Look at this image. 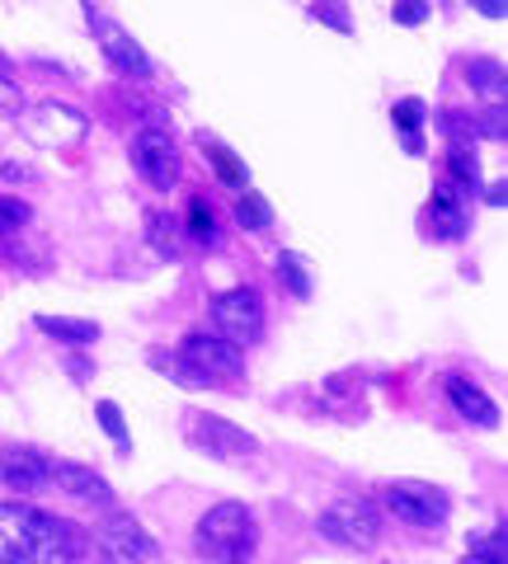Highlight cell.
Segmentation results:
<instances>
[{
	"instance_id": "d4e9b609",
	"label": "cell",
	"mask_w": 508,
	"mask_h": 564,
	"mask_svg": "<svg viewBox=\"0 0 508 564\" xmlns=\"http://www.w3.org/2000/svg\"><path fill=\"white\" fill-rule=\"evenodd\" d=\"M278 278L292 296H311V278H306V263L296 254H278Z\"/></svg>"
},
{
	"instance_id": "44dd1931",
	"label": "cell",
	"mask_w": 508,
	"mask_h": 564,
	"mask_svg": "<svg viewBox=\"0 0 508 564\" xmlns=\"http://www.w3.org/2000/svg\"><path fill=\"white\" fill-rule=\"evenodd\" d=\"M184 226H188V236H194L198 245H221V236H217V221H213V207H207L203 198L188 203V217H184Z\"/></svg>"
},
{
	"instance_id": "52a82bcc",
	"label": "cell",
	"mask_w": 508,
	"mask_h": 564,
	"mask_svg": "<svg viewBox=\"0 0 508 564\" xmlns=\"http://www.w3.org/2000/svg\"><path fill=\"white\" fill-rule=\"evenodd\" d=\"M132 165L142 170V180H147L151 188H161V193H170L174 184H180V174H184L180 147H174V137H170L165 128L137 132V141H132Z\"/></svg>"
},
{
	"instance_id": "8992f818",
	"label": "cell",
	"mask_w": 508,
	"mask_h": 564,
	"mask_svg": "<svg viewBox=\"0 0 508 564\" xmlns=\"http://www.w3.org/2000/svg\"><path fill=\"white\" fill-rule=\"evenodd\" d=\"M213 325H217L221 339L255 344L259 334H264V302H259V292H250V288L221 292L213 302Z\"/></svg>"
},
{
	"instance_id": "277c9868",
	"label": "cell",
	"mask_w": 508,
	"mask_h": 564,
	"mask_svg": "<svg viewBox=\"0 0 508 564\" xmlns=\"http://www.w3.org/2000/svg\"><path fill=\"white\" fill-rule=\"evenodd\" d=\"M315 527H321V536L329 545H344V551H372V545L381 541V518L377 508L367 503H329L321 518H315Z\"/></svg>"
},
{
	"instance_id": "1f68e13d",
	"label": "cell",
	"mask_w": 508,
	"mask_h": 564,
	"mask_svg": "<svg viewBox=\"0 0 508 564\" xmlns=\"http://www.w3.org/2000/svg\"><path fill=\"white\" fill-rule=\"evenodd\" d=\"M321 20H325V24H335L339 33H348V29H354V24L344 20V10H329V6H321Z\"/></svg>"
},
{
	"instance_id": "83f0119b",
	"label": "cell",
	"mask_w": 508,
	"mask_h": 564,
	"mask_svg": "<svg viewBox=\"0 0 508 564\" xmlns=\"http://www.w3.org/2000/svg\"><path fill=\"white\" fill-rule=\"evenodd\" d=\"M24 104H29V99H24L20 85L10 80V70H0V113H6V118H20Z\"/></svg>"
},
{
	"instance_id": "7a4b0ae2",
	"label": "cell",
	"mask_w": 508,
	"mask_h": 564,
	"mask_svg": "<svg viewBox=\"0 0 508 564\" xmlns=\"http://www.w3.org/2000/svg\"><path fill=\"white\" fill-rule=\"evenodd\" d=\"M194 541H198V555L203 560H255L259 551V527L250 518V508L226 499L213 503L194 527Z\"/></svg>"
},
{
	"instance_id": "3957f363",
	"label": "cell",
	"mask_w": 508,
	"mask_h": 564,
	"mask_svg": "<svg viewBox=\"0 0 508 564\" xmlns=\"http://www.w3.org/2000/svg\"><path fill=\"white\" fill-rule=\"evenodd\" d=\"M240 344L221 339V334H188L174 362V377H184L188 386H213V381H231L240 377Z\"/></svg>"
},
{
	"instance_id": "7402d4cb",
	"label": "cell",
	"mask_w": 508,
	"mask_h": 564,
	"mask_svg": "<svg viewBox=\"0 0 508 564\" xmlns=\"http://www.w3.org/2000/svg\"><path fill=\"white\" fill-rule=\"evenodd\" d=\"M437 128L447 132L452 147H471V141H480L476 118H471V113H457V109H443V113H437Z\"/></svg>"
},
{
	"instance_id": "4dcf8cb0",
	"label": "cell",
	"mask_w": 508,
	"mask_h": 564,
	"mask_svg": "<svg viewBox=\"0 0 508 564\" xmlns=\"http://www.w3.org/2000/svg\"><path fill=\"white\" fill-rule=\"evenodd\" d=\"M471 6H476L485 20H504V14H508V0H471Z\"/></svg>"
},
{
	"instance_id": "f546056e",
	"label": "cell",
	"mask_w": 508,
	"mask_h": 564,
	"mask_svg": "<svg viewBox=\"0 0 508 564\" xmlns=\"http://www.w3.org/2000/svg\"><path fill=\"white\" fill-rule=\"evenodd\" d=\"M396 24H406V29H419L429 20V0H396Z\"/></svg>"
},
{
	"instance_id": "e575fe53",
	"label": "cell",
	"mask_w": 508,
	"mask_h": 564,
	"mask_svg": "<svg viewBox=\"0 0 508 564\" xmlns=\"http://www.w3.org/2000/svg\"><path fill=\"white\" fill-rule=\"evenodd\" d=\"M0 70H6V62H0Z\"/></svg>"
},
{
	"instance_id": "4316f807",
	"label": "cell",
	"mask_w": 508,
	"mask_h": 564,
	"mask_svg": "<svg viewBox=\"0 0 508 564\" xmlns=\"http://www.w3.org/2000/svg\"><path fill=\"white\" fill-rule=\"evenodd\" d=\"M504 128H508V122H504V99H489V109L476 118V132L489 137V141H504L508 137Z\"/></svg>"
},
{
	"instance_id": "2e32d148",
	"label": "cell",
	"mask_w": 508,
	"mask_h": 564,
	"mask_svg": "<svg viewBox=\"0 0 508 564\" xmlns=\"http://www.w3.org/2000/svg\"><path fill=\"white\" fill-rule=\"evenodd\" d=\"M198 147H203L207 161H213V170H217V180H221V184L245 188V161H240L231 147H226V141H217V137H207V132H203V137H198Z\"/></svg>"
},
{
	"instance_id": "30bf717a",
	"label": "cell",
	"mask_w": 508,
	"mask_h": 564,
	"mask_svg": "<svg viewBox=\"0 0 508 564\" xmlns=\"http://www.w3.org/2000/svg\"><path fill=\"white\" fill-rule=\"evenodd\" d=\"M90 29H95V39H99V47H104V57H109V62L122 70V76H137V80H151V76H155L147 47L137 43L128 29H118L114 20H104V14H95Z\"/></svg>"
},
{
	"instance_id": "484cf974",
	"label": "cell",
	"mask_w": 508,
	"mask_h": 564,
	"mask_svg": "<svg viewBox=\"0 0 508 564\" xmlns=\"http://www.w3.org/2000/svg\"><path fill=\"white\" fill-rule=\"evenodd\" d=\"M471 560H485V564H504V560H508V536H504V527H499V532H489L485 541H480V536L471 541Z\"/></svg>"
},
{
	"instance_id": "603a6c76",
	"label": "cell",
	"mask_w": 508,
	"mask_h": 564,
	"mask_svg": "<svg viewBox=\"0 0 508 564\" xmlns=\"http://www.w3.org/2000/svg\"><path fill=\"white\" fill-rule=\"evenodd\" d=\"M447 165H452V180H457L466 193H480V165H476V155H471V147H452L447 155Z\"/></svg>"
},
{
	"instance_id": "4fadbf2b",
	"label": "cell",
	"mask_w": 508,
	"mask_h": 564,
	"mask_svg": "<svg viewBox=\"0 0 508 564\" xmlns=\"http://www.w3.org/2000/svg\"><path fill=\"white\" fill-rule=\"evenodd\" d=\"M198 447L207 452H221V456H250L259 452V443L245 429H236V423H226V419H213V414H203L198 419Z\"/></svg>"
},
{
	"instance_id": "8fae6325",
	"label": "cell",
	"mask_w": 508,
	"mask_h": 564,
	"mask_svg": "<svg viewBox=\"0 0 508 564\" xmlns=\"http://www.w3.org/2000/svg\"><path fill=\"white\" fill-rule=\"evenodd\" d=\"M0 480L14 494H39L52 480V466L33 447H0Z\"/></svg>"
},
{
	"instance_id": "5b68a950",
	"label": "cell",
	"mask_w": 508,
	"mask_h": 564,
	"mask_svg": "<svg viewBox=\"0 0 508 564\" xmlns=\"http://www.w3.org/2000/svg\"><path fill=\"white\" fill-rule=\"evenodd\" d=\"M387 508L400 522L419 527V532H437V527L447 522V513H452L447 494L437 485H424V480H396V485H387Z\"/></svg>"
},
{
	"instance_id": "6da1fadb",
	"label": "cell",
	"mask_w": 508,
	"mask_h": 564,
	"mask_svg": "<svg viewBox=\"0 0 508 564\" xmlns=\"http://www.w3.org/2000/svg\"><path fill=\"white\" fill-rule=\"evenodd\" d=\"M80 555V527L24 503H0V564H66Z\"/></svg>"
},
{
	"instance_id": "e0dca14e",
	"label": "cell",
	"mask_w": 508,
	"mask_h": 564,
	"mask_svg": "<svg viewBox=\"0 0 508 564\" xmlns=\"http://www.w3.org/2000/svg\"><path fill=\"white\" fill-rule=\"evenodd\" d=\"M391 118H396V128H400V147H406L410 155L424 151V104L406 99V104H396V109H391Z\"/></svg>"
},
{
	"instance_id": "9a60e30c",
	"label": "cell",
	"mask_w": 508,
	"mask_h": 564,
	"mask_svg": "<svg viewBox=\"0 0 508 564\" xmlns=\"http://www.w3.org/2000/svg\"><path fill=\"white\" fill-rule=\"evenodd\" d=\"M429 217H433V231L443 236V240H462V236H466V226H471L466 203L457 198V193H447V188H437V193H433Z\"/></svg>"
},
{
	"instance_id": "7c38bea8",
	"label": "cell",
	"mask_w": 508,
	"mask_h": 564,
	"mask_svg": "<svg viewBox=\"0 0 508 564\" xmlns=\"http://www.w3.org/2000/svg\"><path fill=\"white\" fill-rule=\"evenodd\" d=\"M52 480H57V489L72 494L76 503L114 508V485L104 480L99 470H90V466H52Z\"/></svg>"
},
{
	"instance_id": "cb8c5ba5",
	"label": "cell",
	"mask_w": 508,
	"mask_h": 564,
	"mask_svg": "<svg viewBox=\"0 0 508 564\" xmlns=\"http://www.w3.org/2000/svg\"><path fill=\"white\" fill-rule=\"evenodd\" d=\"M236 221L245 226V231H264V226L273 221V212H269V203L259 198V193H240V203H236Z\"/></svg>"
},
{
	"instance_id": "ac0fdd59",
	"label": "cell",
	"mask_w": 508,
	"mask_h": 564,
	"mask_svg": "<svg viewBox=\"0 0 508 564\" xmlns=\"http://www.w3.org/2000/svg\"><path fill=\"white\" fill-rule=\"evenodd\" d=\"M466 85L476 95H485V99H504V90H508V85H504V66L495 57H476V62H471L466 66Z\"/></svg>"
},
{
	"instance_id": "836d02e7",
	"label": "cell",
	"mask_w": 508,
	"mask_h": 564,
	"mask_svg": "<svg viewBox=\"0 0 508 564\" xmlns=\"http://www.w3.org/2000/svg\"><path fill=\"white\" fill-rule=\"evenodd\" d=\"M0 174H6V180H24L29 170H24V165H0Z\"/></svg>"
},
{
	"instance_id": "ba28073f",
	"label": "cell",
	"mask_w": 508,
	"mask_h": 564,
	"mask_svg": "<svg viewBox=\"0 0 508 564\" xmlns=\"http://www.w3.org/2000/svg\"><path fill=\"white\" fill-rule=\"evenodd\" d=\"M95 545L104 560H118V564H142V560H161V545L151 541V532H142V522L128 518V513H109L99 522Z\"/></svg>"
},
{
	"instance_id": "9c48e42d",
	"label": "cell",
	"mask_w": 508,
	"mask_h": 564,
	"mask_svg": "<svg viewBox=\"0 0 508 564\" xmlns=\"http://www.w3.org/2000/svg\"><path fill=\"white\" fill-rule=\"evenodd\" d=\"M29 132L33 141H43V147H76V141H85V132H90V118H85L80 109H66V104L47 99L39 104V109L29 113Z\"/></svg>"
},
{
	"instance_id": "f1b7e54d",
	"label": "cell",
	"mask_w": 508,
	"mask_h": 564,
	"mask_svg": "<svg viewBox=\"0 0 508 564\" xmlns=\"http://www.w3.org/2000/svg\"><path fill=\"white\" fill-rule=\"evenodd\" d=\"M24 221H29V203H20V198H0V236L20 231Z\"/></svg>"
},
{
	"instance_id": "d6986e66",
	"label": "cell",
	"mask_w": 508,
	"mask_h": 564,
	"mask_svg": "<svg viewBox=\"0 0 508 564\" xmlns=\"http://www.w3.org/2000/svg\"><path fill=\"white\" fill-rule=\"evenodd\" d=\"M39 329L52 334V339H66V344H95L99 339L95 321H62V315H39Z\"/></svg>"
},
{
	"instance_id": "d6a6232c",
	"label": "cell",
	"mask_w": 508,
	"mask_h": 564,
	"mask_svg": "<svg viewBox=\"0 0 508 564\" xmlns=\"http://www.w3.org/2000/svg\"><path fill=\"white\" fill-rule=\"evenodd\" d=\"M485 203H489V207H504V184H489V188H485Z\"/></svg>"
},
{
	"instance_id": "ffe728a7",
	"label": "cell",
	"mask_w": 508,
	"mask_h": 564,
	"mask_svg": "<svg viewBox=\"0 0 508 564\" xmlns=\"http://www.w3.org/2000/svg\"><path fill=\"white\" fill-rule=\"evenodd\" d=\"M95 419H99V429L114 437V447L128 456V452H132V437H128V423H122V410H118V404H114V400H99V404H95Z\"/></svg>"
},
{
	"instance_id": "5bb4252c",
	"label": "cell",
	"mask_w": 508,
	"mask_h": 564,
	"mask_svg": "<svg viewBox=\"0 0 508 564\" xmlns=\"http://www.w3.org/2000/svg\"><path fill=\"white\" fill-rule=\"evenodd\" d=\"M447 400H452V410H457L466 423H480V429H495V423H499L495 400H489L480 386H471L466 377H447Z\"/></svg>"
}]
</instances>
